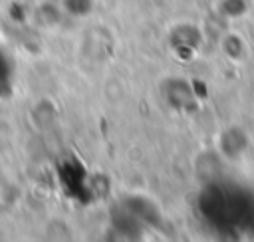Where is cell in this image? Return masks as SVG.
Listing matches in <instances>:
<instances>
[{
	"instance_id": "obj_1",
	"label": "cell",
	"mask_w": 254,
	"mask_h": 242,
	"mask_svg": "<svg viewBox=\"0 0 254 242\" xmlns=\"http://www.w3.org/2000/svg\"><path fill=\"white\" fill-rule=\"evenodd\" d=\"M93 6H95L93 0H62V10L69 16H75V18L89 16Z\"/></svg>"
}]
</instances>
